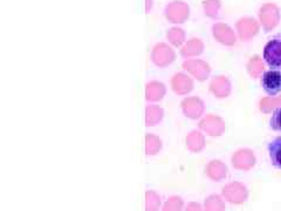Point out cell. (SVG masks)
Here are the masks:
<instances>
[{"label":"cell","instance_id":"obj_5","mask_svg":"<svg viewBox=\"0 0 281 211\" xmlns=\"http://www.w3.org/2000/svg\"><path fill=\"white\" fill-rule=\"evenodd\" d=\"M267 150L272 165L281 170V136L275 137L268 143Z\"/></svg>","mask_w":281,"mask_h":211},{"label":"cell","instance_id":"obj_1","mask_svg":"<svg viewBox=\"0 0 281 211\" xmlns=\"http://www.w3.org/2000/svg\"><path fill=\"white\" fill-rule=\"evenodd\" d=\"M262 58L271 69H281V33L268 40L264 47Z\"/></svg>","mask_w":281,"mask_h":211},{"label":"cell","instance_id":"obj_10","mask_svg":"<svg viewBox=\"0 0 281 211\" xmlns=\"http://www.w3.org/2000/svg\"><path fill=\"white\" fill-rule=\"evenodd\" d=\"M269 125L275 132H281V106L275 108L269 120Z\"/></svg>","mask_w":281,"mask_h":211},{"label":"cell","instance_id":"obj_8","mask_svg":"<svg viewBox=\"0 0 281 211\" xmlns=\"http://www.w3.org/2000/svg\"><path fill=\"white\" fill-rule=\"evenodd\" d=\"M212 90L219 98H225L230 93V82L225 78H217L212 82Z\"/></svg>","mask_w":281,"mask_h":211},{"label":"cell","instance_id":"obj_3","mask_svg":"<svg viewBox=\"0 0 281 211\" xmlns=\"http://www.w3.org/2000/svg\"><path fill=\"white\" fill-rule=\"evenodd\" d=\"M259 15H260V21L266 32H269L273 28H275L280 21V10L275 4H272V2L265 4L260 8Z\"/></svg>","mask_w":281,"mask_h":211},{"label":"cell","instance_id":"obj_11","mask_svg":"<svg viewBox=\"0 0 281 211\" xmlns=\"http://www.w3.org/2000/svg\"><path fill=\"white\" fill-rule=\"evenodd\" d=\"M276 106H281V99H274V98H267L261 102V109L265 113L271 112V109L278 108Z\"/></svg>","mask_w":281,"mask_h":211},{"label":"cell","instance_id":"obj_7","mask_svg":"<svg viewBox=\"0 0 281 211\" xmlns=\"http://www.w3.org/2000/svg\"><path fill=\"white\" fill-rule=\"evenodd\" d=\"M203 127L211 135H220L224 130V123L220 119L210 116L204 121Z\"/></svg>","mask_w":281,"mask_h":211},{"label":"cell","instance_id":"obj_4","mask_svg":"<svg viewBox=\"0 0 281 211\" xmlns=\"http://www.w3.org/2000/svg\"><path fill=\"white\" fill-rule=\"evenodd\" d=\"M237 27H238L240 38H241L242 40L251 39L253 35L256 34L258 29H259V26H258L256 21H255L254 19H251V18L241 19L239 22H238Z\"/></svg>","mask_w":281,"mask_h":211},{"label":"cell","instance_id":"obj_6","mask_svg":"<svg viewBox=\"0 0 281 211\" xmlns=\"http://www.w3.org/2000/svg\"><path fill=\"white\" fill-rule=\"evenodd\" d=\"M213 33H215V36L217 39L219 40L220 42H222V44L233 45L235 42L234 34L232 32V29L229 26H226V25H222V24L216 25L213 27Z\"/></svg>","mask_w":281,"mask_h":211},{"label":"cell","instance_id":"obj_2","mask_svg":"<svg viewBox=\"0 0 281 211\" xmlns=\"http://www.w3.org/2000/svg\"><path fill=\"white\" fill-rule=\"evenodd\" d=\"M261 86L267 95L273 98L281 93V69H269L262 74Z\"/></svg>","mask_w":281,"mask_h":211},{"label":"cell","instance_id":"obj_9","mask_svg":"<svg viewBox=\"0 0 281 211\" xmlns=\"http://www.w3.org/2000/svg\"><path fill=\"white\" fill-rule=\"evenodd\" d=\"M249 73H251V75H252V76H254V78L259 76V75L262 73V71H264L262 62H261V60L259 59L258 56L252 58V60L249 61Z\"/></svg>","mask_w":281,"mask_h":211}]
</instances>
